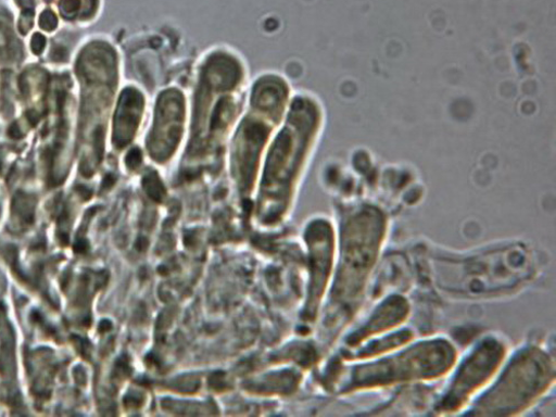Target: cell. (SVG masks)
I'll use <instances>...</instances> for the list:
<instances>
[{"label": "cell", "instance_id": "6da1fadb", "mask_svg": "<svg viewBox=\"0 0 556 417\" xmlns=\"http://www.w3.org/2000/svg\"><path fill=\"white\" fill-rule=\"evenodd\" d=\"M434 277L444 291L469 296L508 292L530 280V253L517 245L486 250L467 257H439Z\"/></svg>", "mask_w": 556, "mask_h": 417}, {"label": "cell", "instance_id": "7a4b0ae2", "mask_svg": "<svg viewBox=\"0 0 556 417\" xmlns=\"http://www.w3.org/2000/svg\"><path fill=\"white\" fill-rule=\"evenodd\" d=\"M516 359L511 374L506 375L502 382L496 387L491 395L490 404L493 406L498 403V412L507 408H517L521 403L531 401L539 391L544 389L547 377V366L544 357L531 353L526 374L523 368L527 355H521ZM497 412V413H498Z\"/></svg>", "mask_w": 556, "mask_h": 417}, {"label": "cell", "instance_id": "3957f363", "mask_svg": "<svg viewBox=\"0 0 556 417\" xmlns=\"http://www.w3.org/2000/svg\"><path fill=\"white\" fill-rule=\"evenodd\" d=\"M502 355L503 351L500 343L489 341L482 344L467 364L462 366L460 374L453 382L444 403L453 407L465 401L491 376Z\"/></svg>", "mask_w": 556, "mask_h": 417}, {"label": "cell", "instance_id": "277c9868", "mask_svg": "<svg viewBox=\"0 0 556 417\" xmlns=\"http://www.w3.org/2000/svg\"><path fill=\"white\" fill-rule=\"evenodd\" d=\"M45 45H46V39L40 34L35 35L33 38V42H31L33 52L36 55L41 54L43 51Z\"/></svg>", "mask_w": 556, "mask_h": 417}]
</instances>
